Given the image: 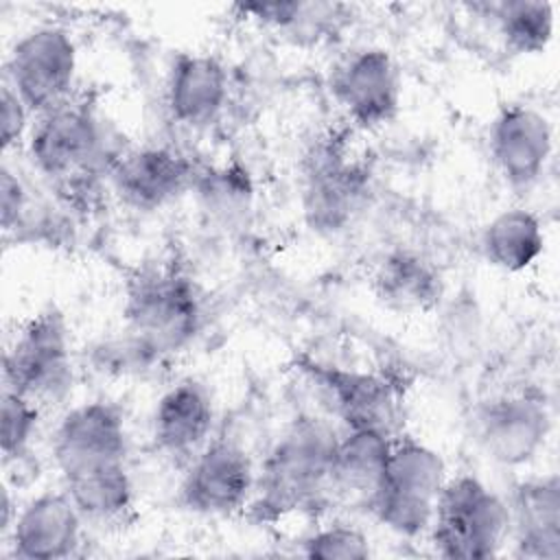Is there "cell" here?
<instances>
[{
  "instance_id": "cell-11",
  "label": "cell",
  "mask_w": 560,
  "mask_h": 560,
  "mask_svg": "<svg viewBox=\"0 0 560 560\" xmlns=\"http://www.w3.org/2000/svg\"><path fill=\"white\" fill-rule=\"evenodd\" d=\"M551 413L545 398L532 389L486 400L475 416L477 444L501 466L529 464L547 442Z\"/></svg>"
},
{
  "instance_id": "cell-3",
  "label": "cell",
  "mask_w": 560,
  "mask_h": 560,
  "mask_svg": "<svg viewBox=\"0 0 560 560\" xmlns=\"http://www.w3.org/2000/svg\"><path fill=\"white\" fill-rule=\"evenodd\" d=\"M127 339L151 361L182 352L199 332L203 302L195 280L173 265L140 269L127 284Z\"/></svg>"
},
{
  "instance_id": "cell-23",
  "label": "cell",
  "mask_w": 560,
  "mask_h": 560,
  "mask_svg": "<svg viewBox=\"0 0 560 560\" xmlns=\"http://www.w3.org/2000/svg\"><path fill=\"white\" fill-rule=\"evenodd\" d=\"M505 46L518 55L542 52L553 37V7L540 0H510L490 4Z\"/></svg>"
},
{
  "instance_id": "cell-20",
  "label": "cell",
  "mask_w": 560,
  "mask_h": 560,
  "mask_svg": "<svg viewBox=\"0 0 560 560\" xmlns=\"http://www.w3.org/2000/svg\"><path fill=\"white\" fill-rule=\"evenodd\" d=\"M374 293L389 311L427 313L442 298V278L422 254L396 249L378 262Z\"/></svg>"
},
{
  "instance_id": "cell-26",
  "label": "cell",
  "mask_w": 560,
  "mask_h": 560,
  "mask_svg": "<svg viewBox=\"0 0 560 560\" xmlns=\"http://www.w3.org/2000/svg\"><path fill=\"white\" fill-rule=\"evenodd\" d=\"M31 199L24 182L9 164H2L0 173V223L4 234L24 230L26 221L31 219Z\"/></svg>"
},
{
  "instance_id": "cell-5",
  "label": "cell",
  "mask_w": 560,
  "mask_h": 560,
  "mask_svg": "<svg viewBox=\"0 0 560 560\" xmlns=\"http://www.w3.org/2000/svg\"><path fill=\"white\" fill-rule=\"evenodd\" d=\"M446 479L438 451L413 438H394L368 510L394 534L416 538L429 532Z\"/></svg>"
},
{
  "instance_id": "cell-8",
  "label": "cell",
  "mask_w": 560,
  "mask_h": 560,
  "mask_svg": "<svg viewBox=\"0 0 560 560\" xmlns=\"http://www.w3.org/2000/svg\"><path fill=\"white\" fill-rule=\"evenodd\" d=\"M370 168L354 155L346 136H328L306 155L302 208L306 223L322 234L346 230L365 208Z\"/></svg>"
},
{
  "instance_id": "cell-28",
  "label": "cell",
  "mask_w": 560,
  "mask_h": 560,
  "mask_svg": "<svg viewBox=\"0 0 560 560\" xmlns=\"http://www.w3.org/2000/svg\"><path fill=\"white\" fill-rule=\"evenodd\" d=\"M28 107L20 101V96L11 90L9 83L2 85L0 96V133H2V149L9 151L15 142L22 140V136L28 129Z\"/></svg>"
},
{
  "instance_id": "cell-6",
  "label": "cell",
  "mask_w": 560,
  "mask_h": 560,
  "mask_svg": "<svg viewBox=\"0 0 560 560\" xmlns=\"http://www.w3.org/2000/svg\"><path fill=\"white\" fill-rule=\"evenodd\" d=\"M429 532L435 551L444 558L497 556L510 534L508 503L472 475L448 477Z\"/></svg>"
},
{
  "instance_id": "cell-18",
  "label": "cell",
  "mask_w": 560,
  "mask_h": 560,
  "mask_svg": "<svg viewBox=\"0 0 560 560\" xmlns=\"http://www.w3.org/2000/svg\"><path fill=\"white\" fill-rule=\"evenodd\" d=\"M228 101L225 66L203 52H179L166 79V109L171 118L188 129L210 125Z\"/></svg>"
},
{
  "instance_id": "cell-24",
  "label": "cell",
  "mask_w": 560,
  "mask_h": 560,
  "mask_svg": "<svg viewBox=\"0 0 560 560\" xmlns=\"http://www.w3.org/2000/svg\"><path fill=\"white\" fill-rule=\"evenodd\" d=\"M42 407L13 389H2L0 402V448L4 462L22 459L33 442Z\"/></svg>"
},
{
  "instance_id": "cell-10",
  "label": "cell",
  "mask_w": 560,
  "mask_h": 560,
  "mask_svg": "<svg viewBox=\"0 0 560 560\" xmlns=\"http://www.w3.org/2000/svg\"><path fill=\"white\" fill-rule=\"evenodd\" d=\"M256 470L249 453L234 440L208 442L179 483V503L201 516H228L252 501Z\"/></svg>"
},
{
  "instance_id": "cell-27",
  "label": "cell",
  "mask_w": 560,
  "mask_h": 560,
  "mask_svg": "<svg viewBox=\"0 0 560 560\" xmlns=\"http://www.w3.org/2000/svg\"><path fill=\"white\" fill-rule=\"evenodd\" d=\"M304 2L298 0H276V2H247V4H236V11L254 20L262 26L280 28V31H291L302 13Z\"/></svg>"
},
{
  "instance_id": "cell-16",
  "label": "cell",
  "mask_w": 560,
  "mask_h": 560,
  "mask_svg": "<svg viewBox=\"0 0 560 560\" xmlns=\"http://www.w3.org/2000/svg\"><path fill=\"white\" fill-rule=\"evenodd\" d=\"M83 514L66 490L42 492L15 516L9 538L11 551L22 560H61L81 545Z\"/></svg>"
},
{
  "instance_id": "cell-14",
  "label": "cell",
  "mask_w": 560,
  "mask_h": 560,
  "mask_svg": "<svg viewBox=\"0 0 560 560\" xmlns=\"http://www.w3.org/2000/svg\"><path fill=\"white\" fill-rule=\"evenodd\" d=\"M553 151L547 116L529 105L503 107L490 129V153L497 171L512 188L534 186Z\"/></svg>"
},
{
  "instance_id": "cell-19",
  "label": "cell",
  "mask_w": 560,
  "mask_h": 560,
  "mask_svg": "<svg viewBox=\"0 0 560 560\" xmlns=\"http://www.w3.org/2000/svg\"><path fill=\"white\" fill-rule=\"evenodd\" d=\"M510 534L516 556L532 560L560 558V479L558 475L529 477L514 486Z\"/></svg>"
},
{
  "instance_id": "cell-22",
  "label": "cell",
  "mask_w": 560,
  "mask_h": 560,
  "mask_svg": "<svg viewBox=\"0 0 560 560\" xmlns=\"http://www.w3.org/2000/svg\"><path fill=\"white\" fill-rule=\"evenodd\" d=\"M545 249V232L538 217L525 208H508L494 214L481 232L486 260L516 273L538 260Z\"/></svg>"
},
{
  "instance_id": "cell-2",
  "label": "cell",
  "mask_w": 560,
  "mask_h": 560,
  "mask_svg": "<svg viewBox=\"0 0 560 560\" xmlns=\"http://www.w3.org/2000/svg\"><path fill=\"white\" fill-rule=\"evenodd\" d=\"M337 431L322 418H295L269 448L256 475L252 516L278 521L306 512L332 494Z\"/></svg>"
},
{
  "instance_id": "cell-9",
  "label": "cell",
  "mask_w": 560,
  "mask_h": 560,
  "mask_svg": "<svg viewBox=\"0 0 560 560\" xmlns=\"http://www.w3.org/2000/svg\"><path fill=\"white\" fill-rule=\"evenodd\" d=\"M74 74V39L52 24L22 33L7 59V83L35 118L70 98Z\"/></svg>"
},
{
  "instance_id": "cell-1",
  "label": "cell",
  "mask_w": 560,
  "mask_h": 560,
  "mask_svg": "<svg viewBox=\"0 0 560 560\" xmlns=\"http://www.w3.org/2000/svg\"><path fill=\"white\" fill-rule=\"evenodd\" d=\"M52 459L85 521L109 523L129 512L127 429L114 402L90 400L66 411L52 433Z\"/></svg>"
},
{
  "instance_id": "cell-17",
  "label": "cell",
  "mask_w": 560,
  "mask_h": 560,
  "mask_svg": "<svg viewBox=\"0 0 560 560\" xmlns=\"http://www.w3.org/2000/svg\"><path fill=\"white\" fill-rule=\"evenodd\" d=\"M212 398L195 378H182L158 400L151 418L155 446L173 457L190 462L210 440Z\"/></svg>"
},
{
  "instance_id": "cell-29",
  "label": "cell",
  "mask_w": 560,
  "mask_h": 560,
  "mask_svg": "<svg viewBox=\"0 0 560 560\" xmlns=\"http://www.w3.org/2000/svg\"><path fill=\"white\" fill-rule=\"evenodd\" d=\"M0 510H2V518H0V532L2 534H9L15 516H18V510L13 512V501H11V494H9V488H2V503H0Z\"/></svg>"
},
{
  "instance_id": "cell-4",
  "label": "cell",
  "mask_w": 560,
  "mask_h": 560,
  "mask_svg": "<svg viewBox=\"0 0 560 560\" xmlns=\"http://www.w3.org/2000/svg\"><path fill=\"white\" fill-rule=\"evenodd\" d=\"M33 168L66 195L88 192L105 168L103 127L94 107L68 98L37 116L28 133Z\"/></svg>"
},
{
  "instance_id": "cell-7",
  "label": "cell",
  "mask_w": 560,
  "mask_h": 560,
  "mask_svg": "<svg viewBox=\"0 0 560 560\" xmlns=\"http://www.w3.org/2000/svg\"><path fill=\"white\" fill-rule=\"evenodd\" d=\"M4 387L37 407L61 402L72 389L70 330L57 308L33 315L4 352Z\"/></svg>"
},
{
  "instance_id": "cell-15",
  "label": "cell",
  "mask_w": 560,
  "mask_h": 560,
  "mask_svg": "<svg viewBox=\"0 0 560 560\" xmlns=\"http://www.w3.org/2000/svg\"><path fill=\"white\" fill-rule=\"evenodd\" d=\"M186 155L168 147H140L120 153L109 166L116 195L136 210H158L195 182Z\"/></svg>"
},
{
  "instance_id": "cell-21",
  "label": "cell",
  "mask_w": 560,
  "mask_h": 560,
  "mask_svg": "<svg viewBox=\"0 0 560 560\" xmlns=\"http://www.w3.org/2000/svg\"><path fill=\"white\" fill-rule=\"evenodd\" d=\"M394 435L374 429H346L332 457V492L370 503L385 470Z\"/></svg>"
},
{
  "instance_id": "cell-13",
  "label": "cell",
  "mask_w": 560,
  "mask_h": 560,
  "mask_svg": "<svg viewBox=\"0 0 560 560\" xmlns=\"http://www.w3.org/2000/svg\"><path fill=\"white\" fill-rule=\"evenodd\" d=\"M300 368L322 387L346 429H374L387 435L396 433L400 402L387 378L311 359H304Z\"/></svg>"
},
{
  "instance_id": "cell-25",
  "label": "cell",
  "mask_w": 560,
  "mask_h": 560,
  "mask_svg": "<svg viewBox=\"0 0 560 560\" xmlns=\"http://www.w3.org/2000/svg\"><path fill=\"white\" fill-rule=\"evenodd\" d=\"M302 553L324 560H359L370 556L368 536L350 525H330L302 540Z\"/></svg>"
},
{
  "instance_id": "cell-12",
  "label": "cell",
  "mask_w": 560,
  "mask_h": 560,
  "mask_svg": "<svg viewBox=\"0 0 560 560\" xmlns=\"http://www.w3.org/2000/svg\"><path fill=\"white\" fill-rule=\"evenodd\" d=\"M330 92L352 125L376 129L398 114L402 81L387 50L365 46L352 50L335 66Z\"/></svg>"
}]
</instances>
